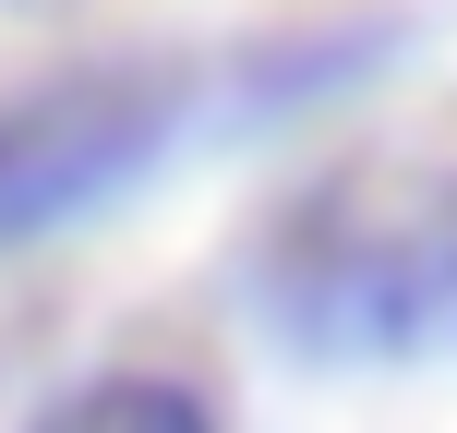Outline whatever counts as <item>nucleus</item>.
Segmentation results:
<instances>
[{
	"mask_svg": "<svg viewBox=\"0 0 457 433\" xmlns=\"http://www.w3.org/2000/svg\"><path fill=\"white\" fill-rule=\"evenodd\" d=\"M253 313L301 362H434L457 349V157L373 145L301 181L253 241Z\"/></svg>",
	"mask_w": 457,
	"mask_h": 433,
	"instance_id": "nucleus-1",
	"label": "nucleus"
},
{
	"mask_svg": "<svg viewBox=\"0 0 457 433\" xmlns=\"http://www.w3.org/2000/svg\"><path fill=\"white\" fill-rule=\"evenodd\" d=\"M169 133H181V72L169 61H72V72H37V85H0V241L85 217L96 193L157 169Z\"/></svg>",
	"mask_w": 457,
	"mask_h": 433,
	"instance_id": "nucleus-2",
	"label": "nucleus"
},
{
	"mask_svg": "<svg viewBox=\"0 0 457 433\" xmlns=\"http://www.w3.org/2000/svg\"><path fill=\"white\" fill-rule=\"evenodd\" d=\"M24 433H217V410L181 373H85V386H61Z\"/></svg>",
	"mask_w": 457,
	"mask_h": 433,
	"instance_id": "nucleus-3",
	"label": "nucleus"
}]
</instances>
